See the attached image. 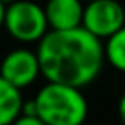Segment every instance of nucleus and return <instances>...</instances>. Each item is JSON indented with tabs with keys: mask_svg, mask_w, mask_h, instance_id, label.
<instances>
[{
	"mask_svg": "<svg viewBox=\"0 0 125 125\" xmlns=\"http://www.w3.org/2000/svg\"><path fill=\"white\" fill-rule=\"evenodd\" d=\"M37 55L41 74L46 81L83 88L101 74L105 44L83 26L50 30L37 42Z\"/></svg>",
	"mask_w": 125,
	"mask_h": 125,
	"instance_id": "obj_1",
	"label": "nucleus"
},
{
	"mask_svg": "<svg viewBox=\"0 0 125 125\" xmlns=\"http://www.w3.org/2000/svg\"><path fill=\"white\" fill-rule=\"evenodd\" d=\"M37 116L46 125H83L88 103L79 86L48 81L33 98Z\"/></svg>",
	"mask_w": 125,
	"mask_h": 125,
	"instance_id": "obj_2",
	"label": "nucleus"
},
{
	"mask_svg": "<svg viewBox=\"0 0 125 125\" xmlns=\"http://www.w3.org/2000/svg\"><path fill=\"white\" fill-rule=\"evenodd\" d=\"M4 28L20 44H37L50 31L44 8L31 0H15L6 6Z\"/></svg>",
	"mask_w": 125,
	"mask_h": 125,
	"instance_id": "obj_3",
	"label": "nucleus"
},
{
	"mask_svg": "<svg viewBox=\"0 0 125 125\" xmlns=\"http://www.w3.org/2000/svg\"><path fill=\"white\" fill-rule=\"evenodd\" d=\"M81 26L98 39L107 41L125 26V9L118 0H90L85 4Z\"/></svg>",
	"mask_w": 125,
	"mask_h": 125,
	"instance_id": "obj_4",
	"label": "nucleus"
},
{
	"mask_svg": "<svg viewBox=\"0 0 125 125\" xmlns=\"http://www.w3.org/2000/svg\"><path fill=\"white\" fill-rule=\"evenodd\" d=\"M0 75L20 90L31 86L39 75H42L37 50L33 52L30 48H15L6 53L0 62Z\"/></svg>",
	"mask_w": 125,
	"mask_h": 125,
	"instance_id": "obj_5",
	"label": "nucleus"
},
{
	"mask_svg": "<svg viewBox=\"0 0 125 125\" xmlns=\"http://www.w3.org/2000/svg\"><path fill=\"white\" fill-rule=\"evenodd\" d=\"M83 0H48L44 13L50 30H72L83 24Z\"/></svg>",
	"mask_w": 125,
	"mask_h": 125,
	"instance_id": "obj_6",
	"label": "nucleus"
},
{
	"mask_svg": "<svg viewBox=\"0 0 125 125\" xmlns=\"http://www.w3.org/2000/svg\"><path fill=\"white\" fill-rule=\"evenodd\" d=\"M22 90L0 75V125H11L22 114Z\"/></svg>",
	"mask_w": 125,
	"mask_h": 125,
	"instance_id": "obj_7",
	"label": "nucleus"
},
{
	"mask_svg": "<svg viewBox=\"0 0 125 125\" xmlns=\"http://www.w3.org/2000/svg\"><path fill=\"white\" fill-rule=\"evenodd\" d=\"M105 61L114 70L125 74V26L105 41Z\"/></svg>",
	"mask_w": 125,
	"mask_h": 125,
	"instance_id": "obj_8",
	"label": "nucleus"
},
{
	"mask_svg": "<svg viewBox=\"0 0 125 125\" xmlns=\"http://www.w3.org/2000/svg\"><path fill=\"white\" fill-rule=\"evenodd\" d=\"M11 125H46L37 114H20Z\"/></svg>",
	"mask_w": 125,
	"mask_h": 125,
	"instance_id": "obj_9",
	"label": "nucleus"
},
{
	"mask_svg": "<svg viewBox=\"0 0 125 125\" xmlns=\"http://www.w3.org/2000/svg\"><path fill=\"white\" fill-rule=\"evenodd\" d=\"M118 116H120L121 125H125V92L121 94L120 101H118Z\"/></svg>",
	"mask_w": 125,
	"mask_h": 125,
	"instance_id": "obj_10",
	"label": "nucleus"
},
{
	"mask_svg": "<svg viewBox=\"0 0 125 125\" xmlns=\"http://www.w3.org/2000/svg\"><path fill=\"white\" fill-rule=\"evenodd\" d=\"M4 17H6V4L0 0V28H4Z\"/></svg>",
	"mask_w": 125,
	"mask_h": 125,
	"instance_id": "obj_11",
	"label": "nucleus"
},
{
	"mask_svg": "<svg viewBox=\"0 0 125 125\" xmlns=\"http://www.w3.org/2000/svg\"><path fill=\"white\" fill-rule=\"evenodd\" d=\"M2 2H4V4L8 6V4H11V2H15V0H2Z\"/></svg>",
	"mask_w": 125,
	"mask_h": 125,
	"instance_id": "obj_12",
	"label": "nucleus"
},
{
	"mask_svg": "<svg viewBox=\"0 0 125 125\" xmlns=\"http://www.w3.org/2000/svg\"><path fill=\"white\" fill-rule=\"evenodd\" d=\"M83 2H85V4H86V2H90V0H83Z\"/></svg>",
	"mask_w": 125,
	"mask_h": 125,
	"instance_id": "obj_13",
	"label": "nucleus"
}]
</instances>
